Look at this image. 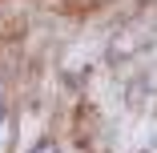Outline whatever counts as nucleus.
Wrapping results in <instances>:
<instances>
[{"label": "nucleus", "instance_id": "1", "mask_svg": "<svg viewBox=\"0 0 157 153\" xmlns=\"http://www.w3.org/2000/svg\"><path fill=\"white\" fill-rule=\"evenodd\" d=\"M28 153H60V149H56L52 141H36V145H33V149H28Z\"/></svg>", "mask_w": 157, "mask_h": 153}]
</instances>
